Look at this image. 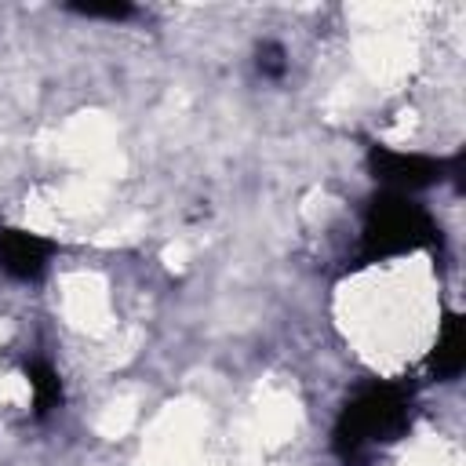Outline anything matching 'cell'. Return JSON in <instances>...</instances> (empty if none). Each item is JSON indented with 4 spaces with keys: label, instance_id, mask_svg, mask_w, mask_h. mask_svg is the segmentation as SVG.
Segmentation results:
<instances>
[{
    "label": "cell",
    "instance_id": "6da1fadb",
    "mask_svg": "<svg viewBox=\"0 0 466 466\" xmlns=\"http://www.w3.org/2000/svg\"><path fill=\"white\" fill-rule=\"evenodd\" d=\"M408 415H411V397L400 386H393V382L364 386L339 415L335 448L342 455H357L364 448H375L379 441L397 437L408 426Z\"/></svg>",
    "mask_w": 466,
    "mask_h": 466
},
{
    "label": "cell",
    "instance_id": "7a4b0ae2",
    "mask_svg": "<svg viewBox=\"0 0 466 466\" xmlns=\"http://www.w3.org/2000/svg\"><path fill=\"white\" fill-rule=\"evenodd\" d=\"M360 240H364V258L379 262V258H397V255H408V251L433 244L437 226L415 200H408V193L386 189L368 208Z\"/></svg>",
    "mask_w": 466,
    "mask_h": 466
},
{
    "label": "cell",
    "instance_id": "3957f363",
    "mask_svg": "<svg viewBox=\"0 0 466 466\" xmlns=\"http://www.w3.org/2000/svg\"><path fill=\"white\" fill-rule=\"evenodd\" d=\"M368 164H371L375 178L393 193L426 189V186L441 182L444 171H448V164L437 160V157H426V153H415V149H390V146H371Z\"/></svg>",
    "mask_w": 466,
    "mask_h": 466
},
{
    "label": "cell",
    "instance_id": "277c9868",
    "mask_svg": "<svg viewBox=\"0 0 466 466\" xmlns=\"http://www.w3.org/2000/svg\"><path fill=\"white\" fill-rule=\"evenodd\" d=\"M55 251L58 244L33 229H15V226L0 229V269L15 280H36L51 266Z\"/></svg>",
    "mask_w": 466,
    "mask_h": 466
},
{
    "label": "cell",
    "instance_id": "5b68a950",
    "mask_svg": "<svg viewBox=\"0 0 466 466\" xmlns=\"http://www.w3.org/2000/svg\"><path fill=\"white\" fill-rule=\"evenodd\" d=\"M462 360H466V335H462V320L459 317H448L437 331V346L430 353V364L441 379H455L462 371Z\"/></svg>",
    "mask_w": 466,
    "mask_h": 466
},
{
    "label": "cell",
    "instance_id": "8992f818",
    "mask_svg": "<svg viewBox=\"0 0 466 466\" xmlns=\"http://www.w3.org/2000/svg\"><path fill=\"white\" fill-rule=\"evenodd\" d=\"M29 390H33V408L36 415H47L58 408L62 400V382H58V371L44 360H33L29 364Z\"/></svg>",
    "mask_w": 466,
    "mask_h": 466
},
{
    "label": "cell",
    "instance_id": "52a82bcc",
    "mask_svg": "<svg viewBox=\"0 0 466 466\" xmlns=\"http://www.w3.org/2000/svg\"><path fill=\"white\" fill-rule=\"evenodd\" d=\"M73 11L84 15V18H109V22L131 18V7L127 4H76Z\"/></svg>",
    "mask_w": 466,
    "mask_h": 466
},
{
    "label": "cell",
    "instance_id": "ba28073f",
    "mask_svg": "<svg viewBox=\"0 0 466 466\" xmlns=\"http://www.w3.org/2000/svg\"><path fill=\"white\" fill-rule=\"evenodd\" d=\"M284 66H288V62H284V51H280L277 44H262V47H258V69H262L266 76H280Z\"/></svg>",
    "mask_w": 466,
    "mask_h": 466
}]
</instances>
